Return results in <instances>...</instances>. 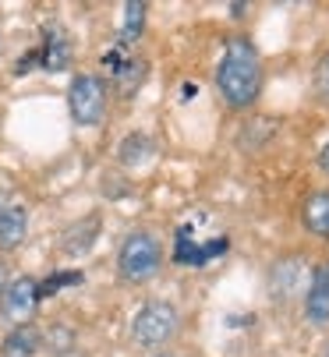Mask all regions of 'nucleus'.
Here are the masks:
<instances>
[{
  "label": "nucleus",
  "mask_w": 329,
  "mask_h": 357,
  "mask_svg": "<svg viewBox=\"0 0 329 357\" xmlns=\"http://www.w3.org/2000/svg\"><path fill=\"white\" fill-rule=\"evenodd\" d=\"M265 85L262 57L248 36H231L224 46V57L216 64V89L231 110H248L258 103Z\"/></svg>",
  "instance_id": "nucleus-1"
},
{
  "label": "nucleus",
  "mask_w": 329,
  "mask_h": 357,
  "mask_svg": "<svg viewBox=\"0 0 329 357\" xmlns=\"http://www.w3.org/2000/svg\"><path fill=\"white\" fill-rule=\"evenodd\" d=\"M167 251L152 230H131L117 248V280L128 287H145L163 273Z\"/></svg>",
  "instance_id": "nucleus-2"
},
{
  "label": "nucleus",
  "mask_w": 329,
  "mask_h": 357,
  "mask_svg": "<svg viewBox=\"0 0 329 357\" xmlns=\"http://www.w3.org/2000/svg\"><path fill=\"white\" fill-rule=\"evenodd\" d=\"M181 333V312L170 301H145L131 319V343L142 350H159L170 347Z\"/></svg>",
  "instance_id": "nucleus-3"
},
{
  "label": "nucleus",
  "mask_w": 329,
  "mask_h": 357,
  "mask_svg": "<svg viewBox=\"0 0 329 357\" xmlns=\"http://www.w3.org/2000/svg\"><path fill=\"white\" fill-rule=\"evenodd\" d=\"M110 107V85L103 75H75L68 85V114L78 128H96Z\"/></svg>",
  "instance_id": "nucleus-4"
},
{
  "label": "nucleus",
  "mask_w": 329,
  "mask_h": 357,
  "mask_svg": "<svg viewBox=\"0 0 329 357\" xmlns=\"http://www.w3.org/2000/svg\"><path fill=\"white\" fill-rule=\"evenodd\" d=\"M39 280L32 276H15L0 287V322H8L11 329L15 326H25L32 322V315L39 312Z\"/></svg>",
  "instance_id": "nucleus-5"
},
{
  "label": "nucleus",
  "mask_w": 329,
  "mask_h": 357,
  "mask_svg": "<svg viewBox=\"0 0 329 357\" xmlns=\"http://www.w3.org/2000/svg\"><path fill=\"white\" fill-rule=\"evenodd\" d=\"M305 319L312 326H329V262H319L312 269L305 290Z\"/></svg>",
  "instance_id": "nucleus-6"
},
{
  "label": "nucleus",
  "mask_w": 329,
  "mask_h": 357,
  "mask_svg": "<svg viewBox=\"0 0 329 357\" xmlns=\"http://www.w3.org/2000/svg\"><path fill=\"white\" fill-rule=\"evenodd\" d=\"M301 223L312 237L319 241H329V188H319L305 198L301 206Z\"/></svg>",
  "instance_id": "nucleus-7"
},
{
  "label": "nucleus",
  "mask_w": 329,
  "mask_h": 357,
  "mask_svg": "<svg viewBox=\"0 0 329 357\" xmlns=\"http://www.w3.org/2000/svg\"><path fill=\"white\" fill-rule=\"evenodd\" d=\"M39 350H43V329L32 322L8 329L4 343H0V357H36Z\"/></svg>",
  "instance_id": "nucleus-8"
},
{
  "label": "nucleus",
  "mask_w": 329,
  "mask_h": 357,
  "mask_svg": "<svg viewBox=\"0 0 329 357\" xmlns=\"http://www.w3.org/2000/svg\"><path fill=\"white\" fill-rule=\"evenodd\" d=\"M29 237V209L8 206L0 213V251H18Z\"/></svg>",
  "instance_id": "nucleus-9"
},
{
  "label": "nucleus",
  "mask_w": 329,
  "mask_h": 357,
  "mask_svg": "<svg viewBox=\"0 0 329 357\" xmlns=\"http://www.w3.org/2000/svg\"><path fill=\"white\" fill-rule=\"evenodd\" d=\"M96 237H99V216H85V220H78L75 227L64 230L61 251L64 255H85V251H92V241Z\"/></svg>",
  "instance_id": "nucleus-10"
},
{
  "label": "nucleus",
  "mask_w": 329,
  "mask_h": 357,
  "mask_svg": "<svg viewBox=\"0 0 329 357\" xmlns=\"http://www.w3.org/2000/svg\"><path fill=\"white\" fill-rule=\"evenodd\" d=\"M71 61V43L61 29H50L46 32V43H43V68L46 71H64Z\"/></svg>",
  "instance_id": "nucleus-11"
},
{
  "label": "nucleus",
  "mask_w": 329,
  "mask_h": 357,
  "mask_svg": "<svg viewBox=\"0 0 329 357\" xmlns=\"http://www.w3.org/2000/svg\"><path fill=\"white\" fill-rule=\"evenodd\" d=\"M145 29V4H124V22H121V43H135Z\"/></svg>",
  "instance_id": "nucleus-12"
},
{
  "label": "nucleus",
  "mask_w": 329,
  "mask_h": 357,
  "mask_svg": "<svg viewBox=\"0 0 329 357\" xmlns=\"http://www.w3.org/2000/svg\"><path fill=\"white\" fill-rule=\"evenodd\" d=\"M312 85H315V99H319L322 107H329V50L312 68Z\"/></svg>",
  "instance_id": "nucleus-13"
},
{
  "label": "nucleus",
  "mask_w": 329,
  "mask_h": 357,
  "mask_svg": "<svg viewBox=\"0 0 329 357\" xmlns=\"http://www.w3.org/2000/svg\"><path fill=\"white\" fill-rule=\"evenodd\" d=\"M71 340H75V336H71V329H68V326H53V329H46V333H43V347H50L53 354L68 350V347H71Z\"/></svg>",
  "instance_id": "nucleus-14"
},
{
  "label": "nucleus",
  "mask_w": 329,
  "mask_h": 357,
  "mask_svg": "<svg viewBox=\"0 0 329 357\" xmlns=\"http://www.w3.org/2000/svg\"><path fill=\"white\" fill-rule=\"evenodd\" d=\"M315 163H319V170H322V174L329 177V142H326V145L319 149V160H315Z\"/></svg>",
  "instance_id": "nucleus-15"
},
{
  "label": "nucleus",
  "mask_w": 329,
  "mask_h": 357,
  "mask_svg": "<svg viewBox=\"0 0 329 357\" xmlns=\"http://www.w3.org/2000/svg\"><path fill=\"white\" fill-rule=\"evenodd\" d=\"M8 206H11V202H8V195H4V191H0V213H4Z\"/></svg>",
  "instance_id": "nucleus-16"
},
{
  "label": "nucleus",
  "mask_w": 329,
  "mask_h": 357,
  "mask_svg": "<svg viewBox=\"0 0 329 357\" xmlns=\"http://www.w3.org/2000/svg\"><path fill=\"white\" fill-rule=\"evenodd\" d=\"M319 357H329V340H326V347L319 350Z\"/></svg>",
  "instance_id": "nucleus-17"
},
{
  "label": "nucleus",
  "mask_w": 329,
  "mask_h": 357,
  "mask_svg": "<svg viewBox=\"0 0 329 357\" xmlns=\"http://www.w3.org/2000/svg\"><path fill=\"white\" fill-rule=\"evenodd\" d=\"M152 357H174V354H152Z\"/></svg>",
  "instance_id": "nucleus-18"
}]
</instances>
